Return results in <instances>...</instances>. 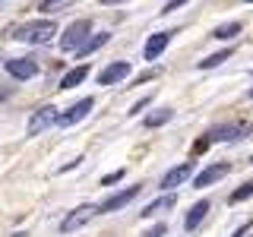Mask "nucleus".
<instances>
[{"instance_id":"f03ea898","label":"nucleus","mask_w":253,"mask_h":237,"mask_svg":"<svg viewBox=\"0 0 253 237\" xmlns=\"http://www.w3.org/2000/svg\"><path fill=\"white\" fill-rule=\"evenodd\" d=\"M89 35H92V22H89V19L70 22L67 32L60 35V51H79V47L89 41Z\"/></svg>"},{"instance_id":"423d86ee","label":"nucleus","mask_w":253,"mask_h":237,"mask_svg":"<svg viewBox=\"0 0 253 237\" xmlns=\"http://www.w3.org/2000/svg\"><path fill=\"white\" fill-rule=\"evenodd\" d=\"M139 190H142V187L136 184V187H126V190H121V193L108 196V199L98 205V215H105V212H117V209H124L126 202H133V199H136V196H139Z\"/></svg>"},{"instance_id":"7c9ffc66","label":"nucleus","mask_w":253,"mask_h":237,"mask_svg":"<svg viewBox=\"0 0 253 237\" xmlns=\"http://www.w3.org/2000/svg\"><path fill=\"white\" fill-rule=\"evenodd\" d=\"M241 3H253V0H241Z\"/></svg>"},{"instance_id":"c85d7f7f","label":"nucleus","mask_w":253,"mask_h":237,"mask_svg":"<svg viewBox=\"0 0 253 237\" xmlns=\"http://www.w3.org/2000/svg\"><path fill=\"white\" fill-rule=\"evenodd\" d=\"M101 3H108V6H111V3H121V0H101Z\"/></svg>"},{"instance_id":"20e7f679","label":"nucleus","mask_w":253,"mask_h":237,"mask_svg":"<svg viewBox=\"0 0 253 237\" xmlns=\"http://www.w3.org/2000/svg\"><path fill=\"white\" fill-rule=\"evenodd\" d=\"M92 108H95V98H83V101H76L73 108H67L63 114H57V126H73V123H79V120H85Z\"/></svg>"},{"instance_id":"bb28decb","label":"nucleus","mask_w":253,"mask_h":237,"mask_svg":"<svg viewBox=\"0 0 253 237\" xmlns=\"http://www.w3.org/2000/svg\"><path fill=\"white\" fill-rule=\"evenodd\" d=\"M149 79H155V70H149V73H142V76H136V85H142V82H149Z\"/></svg>"},{"instance_id":"f257e3e1","label":"nucleus","mask_w":253,"mask_h":237,"mask_svg":"<svg viewBox=\"0 0 253 237\" xmlns=\"http://www.w3.org/2000/svg\"><path fill=\"white\" fill-rule=\"evenodd\" d=\"M6 35L16 38V41H26V44H47L57 35V22L54 19H32V22H22V26H13Z\"/></svg>"},{"instance_id":"f8f14e48","label":"nucleus","mask_w":253,"mask_h":237,"mask_svg":"<svg viewBox=\"0 0 253 237\" xmlns=\"http://www.w3.org/2000/svg\"><path fill=\"white\" fill-rule=\"evenodd\" d=\"M171 35L174 32H155V35H149L146 47H142V54H146V60H158L165 54V47L171 44Z\"/></svg>"},{"instance_id":"5701e85b","label":"nucleus","mask_w":253,"mask_h":237,"mask_svg":"<svg viewBox=\"0 0 253 237\" xmlns=\"http://www.w3.org/2000/svg\"><path fill=\"white\" fill-rule=\"evenodd\" d=\"M209 146H212V139H209V133H206L203 139H196V142H193V152H206Z\"/></svg>"},{"instance_id":"aec40b11","label":"nucleus","mask_w":253,"mask_h":237,"mask_svg":"<svg viewBox=\"0 0 253 237\" xmlns=\"http://www.w3.org/2000/svg\"><path fill=\"white\" fill-rule=\"evenodd\" d=\"M67 6H73V0H42V6H38V10L47 13V16H54V13L67 10Z\"/></svg>"},{"instance_id":"393cba45","label":"nucleus","mask_w":253,"mask_h":237,"mask_svg":"<svg viewBox=\"0 0 253 237\" xmlns=\"http://www.w3.org/2000/svg\"><path fill=\"white\" fill-rule=\"evenodd\" d=\"M165 231H168V228H165V225H152V228H149V231L142 234V237H162Z\"/></svg>"},{"instance_id":"dca6fc26","label":"nucleus","mask_w":253,"mask_h":237,"mask_svg":"<svg viewBox=\"0 0 253 237\" xmlns=\"http://www.w3.org/2000/svg\"><path fill=\"white\" fill-rule=\"evenodd\" d=\"M174 205H177V196H174V193H165V196H162V199H155V202H149V205H146V209H142V212H139V215H142V218H152V215H155V212H162V209H174Z\"/></svg>"},{"instance_id":"7ed1b4c3","label":"nucleus","mask_w":253,"mask_h":237,"mask_svg":"<svg viewBox=\"0 0 253 237\" xmlns=\"http://www.w3.org/2000/svg\"><path fill=\"white\" fill-rule=\"evenodd\" d=\"M95 215H98V205H92V202L76 205V209H73L67 218L60 221V231H63V234H73V231H79L83 225H89V221H92Z\"/></svg>"},{"instance_id":"2f4dec72","label":"nucleus","mask_w":253,"mask_h":237,"mask_svg":"<svg viewBox=\"0 0 253 237\" xmlns=\"http://www.w3.org/2000/svg\"><path fill=\"white\" fill-rule=\"evenodd\" d=\"M250 161H253V155H250Z\"/></svg>"},{"instance_id":"6e6552de","label":"nucleus","mask_w":253,"mask_h":237,"mask_svg":"<svg viewBox=\"0 0 253 237\" xmlns=\"http://www.w3.org/2000/svg\"><path fill=\"white\" fill-rule=\"evenodd\" d=\"M51 123H57V108H54V105L38 108L35 114H32V120H29V136H38V133L47 130Z\"/></svg>"},{"instance_id":"b1692460","label":"nucleus","mask_w":253,"mask_h":237,"mask_svg":"<svg viewBox=\"0 0 253 237\" xmlns=\"http://www.w3.org/2000/svg\"><path fill=\"white\" fill-rule=\"evenodd\" d=\"M121 177H124V171H111L108 177H101V187H111V184H117Z\"/></svg>"},{"instance_id":"a211bd4d","label":"nucleus","mask_w":253,"mask_h":237,"mask_svg":"<svg viewBox=\"0 0 253 237\" xmlns=\"http://www.w3.org/2000/svg\"><path fill=\"white\" fill-rule=\"evenodd\" d=\"M171 117H174V111H171V108H162V111H155V114H149L142 123H146L149 130H155V126H165V123L171 120Z\"/></svg>"},{"instance_id":"39448f33","label":"nucleus","mask_w":253,"mask_h":237,"mask_svg":"<svg viewBox=\"0 0 253 237\" xmlns=\"http://www.w3.org/2000/svg\"><path fill=\"white\" fill-rule=\"evenodd\" d=\"M250 130H253V123H221V126H215V130L209 133V139H218V142H237V139L247 136Z\"/></svg>"},{"instance_id":"a878e982","label":"nucleus","mask_w":253,"mask_h":237,"mask_svg":"<svg viewBox=\"0 0 253 237\" xmlns=\"http://www.w3.org/2000/svg\"><path fill=\"white\" fill-rule=\"evenodd\" d=\"M184 3H187V0H168L162 13H174V10H177V6H184Z\"/></svg>"},{"instance_id":"c756f323","label":"nucleus","mask_w":253,"mask_h":237,"mask_svg":"<svg viewBox=\"0 0 253 237\" xmlns=\"http://www.w3.org/2000/svg\"><path fill=\"white\" fill-rule=\"evenodd\" d=\"M247 95H250V98H253V85H250V92H247Z\"/></svg>"},{"instance_id":"412c9836","label":"nucleus","mask_w":253,"mask_h":237,"mask_svg":"<svg viewBox=\"0 0 253 237\" xmlns=\"http://www.w3.org/2000/svg\"><path fill=\"white\" fill-rule=\"evenodd\" d=\"M250 196H253V180H247V184H241V187H237V190H234V193H231V196H228V202H231V205H237V202H244V199H250Z\"/></svg>"},{"instance_id":"4be33fe9","label":"nucleus","mask_w":253,"mask_h":237,"mask_svg":"<svg viewBox=\"0 0 253 237\" xmlns=\"http://www.w3.org/2000/svg\"><path fill=\"white\" fill-rule=\"evenodd\" d=\"M149 105H152V95H146V98H139V101H136V105H133V108H130V114H142V111H146Z\"/></svg>"},{"instance_id":"2eb2a0df","label":"nucleus","mask_w":253,"mask_h":237,"mask_svg":"<svg viewBox=\"0 0 253 237\" xmlns=\"http://www.w3.org/2000/svg\"><path fill=\"white\" fill-rule=\"evenodd\" d=\"M85 76H89V67H85V63H79V67H73L67 76L60 79V85H57V89H63V92H67V89H76V85L83 82Z\"/></svg>"},{"instance_id":"473e14b6","label":"nucleus","mask_w":253,"mask_h":237,"mask_svg":"<svg viewBox=\"0 0 253 237\" xmlns=\"http://www.w3.org/2000/svg\"><path fill=\"white\" fill-rule=\"evenodd\" d=\"M0 3H3V0H0Z\"/></svg>"},{"instance_id":"9b49d317","label":"nucleus","mask_w":253,"mask_h":237,"mask_svg":"<svg viewBox=\"0 0 253 237\" xmlns=\"http://www.w3.org/2000/svg\"><path fill=\"white\" fill-rule=\"evenodd\" d=\"M228 171H231V164H228V161H218V164H209V168H203L200 174H196V180H193V187H212V184H215V180H221V177H225V174Z\"/></svg>"},{"instance_id":"0eeeda50","label":"nucleus","mask_w":253,"mask_h":237,"mask_svg":"<svg viewBox=\"0 0 253 237\" xmlns=\"http://www.w3.org/2000/svg\"><path fill=\"white\" fill-rule=\"evenodd\" d=\"M3 67H6V73H10L13 79H22V82L32 79V76H38V63L32 57H13V60H6Z\"/></svg>"},{"instance_id":"6ab92c4d","label":"nucleus","mask_w":253,"mask_h":237,"mask_svg":"<svg viewBox=\"0 0 253 237\" xmlns=\"http://www.w3.org/2000/svg\"><path fill=\"white\" fill-rule=\"evenodd\" d=\"M241 29H244L241 22H225V26H218L215 32H212V38H218V41H228V38H234Z\"/></svg>"},{"instance_id":"1a4fd4ad","label":"nucleus","mask_w":253,"mask_h":237,"mask_svg":"<svg viewBox=\"0 0 253 237\" xmlns=\"http://www.w3.org/2000/svg\"><path fill=\"white\" fill-rule=\"evenodd\" d=\"M126 76H130V60H114L98 73V85H114V82H121Z\"/></svg>"},{"instance_id":"9d476101","label":"nucleus","mask_w":253,"mask_h":237,"mask_svg":"<svg viewBox=\"0 0 253 237\" xmlns=\"http://www.w3.org/2000/svg\"><path fill=\"white\" fill-rule=\"evenodd\" d=\"M190 174H193V161H180V164H174V168L165 174L162 180H158V187H162V190H174V187L184 184Z\"/></svg>"},{"instance_id":"4468645a","label":"nucleus","mask_w":253,"mask_h":237,"mask_svg":"<svg viewBox=\"0 0 253 237\" xmlns=\"http://www.w3.org/2000/svg\"><path fill=\"white\" fill-rule=\"evenodd\" d=\"M108 41H111V32H98V35H89V41H85V44L76 51V57H79V60H83V57H89V54H95L98 47H105Z\"/></svg>"},{"instance_id":"f3484780","label":"nucleus","mask_w":253,"mask_h":237,"mask_svg":"<svg viewBox=\"0 0 253 237\" xmlns=\"http://www.w3.org/2000/svg\"><path fill=\"white\" fill-rule=\"evenodd\" d=\"M231 47H225V51H215V54H209L206 60H200V70H212V67H221L225 60H231Z\"/></svg>"},{"instance_id":"ddd939ff","label":"nucleus","mask_w":253,"mask_h":237,"mask_svg":"<svg viewBox=\"0 0 253 237\" xmlns=\"http://www.w3.org/2000/svg\"><path fill=\"white\" fill-rule=\"evenodd\" d=\"M206 212H209V199H200V202L190 205V212H187V218H184L187 231H196V228H200V221L206 218Z\"/></svg>"},{"instance_id":"cd10ccee","label":"nucleus","mask_w":253,"mask_h":237,"mask_svg":"<svg viewBox=\"0 0 253 237\" xmlns=\"http://www.w3.org/2000/svg\"><path fill=\"white\" fill-rule=\"evenodd\" d=\"M250 228H253V225H241V228H237V231H234L231 237H247V234H250Z\"/></svg>"}]
</instances>
